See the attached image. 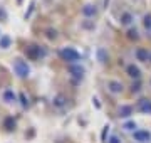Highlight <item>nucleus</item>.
I'll return each mask as SVG.
<instances>
[{"mask_svg": "<svg viewBox=\"0 0 151 143\" xmlns=\"http://www.w3.org/2000/svg\"><path fill=\"white\" fill-rule=\"evenodd\" d=\"M59 56H60V59L65 61L69 66L70 64H77V61L81 59V54H79L74 47H62V49L59 51Z\"/></svg>", "mask_w": 151, "mask_h": 143, "instance_id": "2", "label": "nucleus"}, {"mask_svg": "<svg viewBox=\"0 0 151 143\" xmlns=\"http://www.w3.org/2000/svg\"><path fill=\"white\" fill-rule=\"evenodd\" d=\"M133 113H134V108L131 105H121L119 106V111H118V116L119 118H129Z\"/></svg>", "mask_w": 151, "mask_h": 143, "instance_id": "12", "label": "nucleus"}, {"mask_svg": "<svg viewBox=\"0 0 151 143\" xmlns=\"http://www.w3.org/2000/svg\"><path fill=\"white\" fill-rule=\"evenodd\" d=\"M108 143H123V142H121V140H119V138L116 136V135H113V136H111V138L108 140Z\"/></svg>", "mask_w": 151, "mask_h": 143, "instance_id": "28", "label": "nucleus"}, {"mask_svg": "<svg viewBox=\"0 0 151 143\" xmlns=\"http://www.w3.org/2000/svg\"><path fill=\"white\" fill-rule=\"evenodd\" d=\"M133 138H134V142L138 143H150L151 142V133L148 130H136L133 133Z\"/></svg>", "mask_w": 151, "mask_h": 143, "instance_id": "5", "label": "nucleus"}, {"mask_svg": "<svg viewBox=\"0 0 151 143\" xmlns=\"http://www.w3.org/2000/svg\"><path fill=\"white\" fill-rule=\"evenodd\" d=\"M96 56H97V61L101 62V64H106L109 61V54H108V51L104 49V47H99V49L96 51Z\"/></svg>", "mask_w": 151, "mask_h": 143, "instance_id": "13", "label": "nucleus"}, {"mask_svg": "<svg viewBox=\"0 0 151 143\" xmlns=\"http://www.w3.org/2000/svg\"><path fill=\"white\" fill-rule=\"evenodd\" d=\"M134 57L139 62H148V61H151V52L146 47H138L134 51Z\"/></svg>", "mask_w": 151, "mask_h": 143, "instance_id": "7", "label": "nucleus"}, {"mask_svg": "<svg viewBox=\"0 0 151 143\" xmlns=\"http://www.w3.org/2000/svg\"><path fill=\"white\" fill-rule=\"evenodd\" d=\"M136 108H138L141 113H145V115H151V99H148V98L139 99L138 105H136Z\"/></svg>", "mask_w": 151, "mask_h": 143, "instance_id": "8", "label": "nucleus"}, {"mask_svg": "<svg viewBox=\"0 0 151 143\" xmlns=\"http://www.w3.org/2000/svg\"><path fill=\"white\" fill-rule=\"evenodd\" d=\"M128 39H131V40H138V39H139V32H138V29L131 27L129 30H128Z\"/></svg>", "mask_w": 151, "mask_h": 143, "instance_id": "21", "label": "nucleus"}, {"mask_svg": "<svg viewBox=\"0 0 151 143\" xmlns=\"http://www.w3.org/2000/svg\"><path fill=\"white\" fill-rule=\"evenodd\" d=\"M108 89L111 91L113 94H119V93H123V83L121 81H116V79H111V81H108Z\"/></svg>", "mask_w": 151, "mask_h": 143, "instance_id": "10", "label": "nucleus"}, {"mask_svg": "<svg viewBox=\"0 0 151 143\" xmlns=\"http://www.w3.org/2000/svg\"><path fill=\"white\" fill-rule=\"evenodd\" d=\"M0 20H7V10L4 7H0Z\"/></svg>", "mask_w": 151, "mask_h": 143, "instance_id": "27", "label": "nucleus"}, {"mask_svg": "<svg viewBox=\"0 0 151 143\" xmlns=\"http://www.w3.org/2000/svg\"><path fill=\"white\" fill-rule=\"evenodd\" d=\"M19 101H20V105H22V108H29V98L25 96V93H20L19 94Z\"/></svg>", "mask_w": 151, "mask_h": 143, "instance_id": "22", "label": "nucleus"}, {"mask_svg": "<svg viewBox=\"0 0 151 143\" xmlns=\"http://www.w3.org/2000/svg\"><path fill=\"white\" fill-rule=\"evenodd\" d=\"M52 105L60 110V108H64V106L67 105V98H65L64 94H57V96L54 98V101H52Z\"/></svg>", "mask_w": 151, "mask_h": 143, "instance_id": "14", "label": "nucleus"}, {"mask_svg": "<svg viewBox=\"0 0 151 143\" xmlns=\"http://www.w3.org/2000/svg\"><path fill=\"white\" fill-rule=\"evenodd\" d=\"M123 128H124V130H128V131H133V133H134L136 128H138V125H136L134 120H129V121H126V123L123 125Z\"/></svg>", "mask_w": 151, "mask_h": 143, "instance_id": "20", "label": "nucleus"}, {"mask_svg": "<svg viewBox=\"0 0 151 143\" xmlns=\"http://www.w3.org/2000/svg\"><path fill=\"white\" fill-rule=\"evenodd\" d=\"M12 44V39L9 35H0V49H9Z\"/></svg>", "mask_w": 151, "mask_h": 143, "instance_id": "16", "label": "nucleus"}, {"mask_svg": "<svg viewBox=\"0 0 151 143\" xmlns=\"http://www.w3.org/2000/svg\"><path fill=\"white\" fill-rule=\"evenodd\" d=\"M14 71H15V74L20 77V79H25V77H29V74H30V67H29V64L24 59L17 57V59H14Z\"/></svg>", "mask_w": 151, "mask_h": 143, "instance_id": "3", "label": "nucleus"}, {"mask_svg": "<svg viewBox=\"0 0 151 143\" xmlns=\"http://www.w3.org/2000/svg\"><path fill=\"white\" fill-rule=\"evenodd\" d=\"M126 74L129 77H133L134 81H138L141 77V69L136 66V64H128V66H126Z\"/></svg>", "mask_w": 151, "mask_h": 143, "instance_id": "9", "label": "nucleus"}, {"mask_svg": "<svg viewBox=\"0 0 151 143\" xmlns=\"http://www.w3.org/2000/svg\"><path fill=\"white\" fill-rule=\"evenodd\" d=\"M45 35H47V39L54 40V39H57V30L55 29H45Z\"/></svg>", "mask_w": 151, "mask_h": 143, "instance_id": "23", "label": "nucleus"}, {"mask_svg": "<svg viewBox=\"0 0 151 143\" xmlns=\"http://www.w3.org/2000/svg\"><path fill=\"white\" fill-rule=\"evenodd\" d=\"M139 91H141V81L138 79V81H134L131 84V93L134 94V93H139Z\"/></svg>", "mask_w": 151, "mask_h": 143, "instance_id": "24", "label": "nucleus"}, {"mask_svg": "<svg viewBox=\"0 0 151 143\" xmlns=\"http://www.w3.org/2000/svg\"><path fill=\"white\" fill-rule=\"evenodd\" d=\"M133 22H134V15H133L131 12L124 10L123 14H121V17H119V24H121V25H126V27H129Z\"/></svg>", "mask_w": 151, "mask_h": 143, "instance_id": "11", "label": "nucleus"}, {"mask_svg": "<svg viewBox=\"0 0 151 143\" xmlns=\"http://www.w3.org/2000/svg\"><path fill=\"white\" fill-rule=\"evenodd\" d=\"M17 2H19V4H22V0H17Z\"/></svg>", "mask_w": 151, "mask_h": 143, "instance_id": "30", "label": "nucleus"}, {"mask_svg": "<svg viewBox=\"0 0 151 143\" xmlns=\"http://www.w3.org/2000/svg\"><path fill=\"white\" fill-rule=\"evenodd\" d=\"M94 27H96V22H94V20H91V19H86V20H82V22H81V29L92 30Z\"/></svg>", "mask_w": 151, "mask_h": 143, "instance_id": "19", "label": "nucleus"}, {"mask_svg": "<svg viewBox=\"0 0 151 143\" xmlns=\"http://www.w3.org/2000/svg\"><path fill=\"white\" fill-rule=\"evenodd\" d=\"M81 14L86 19H94V17L97 15V7L94 5V4H86V5L81 7Z\"/></svg>", "mask_w": 151, "mask_h": 143, "instance_id": "6", "label": "nucleus"}, {"mask_svg": "<svg viewBox=\"0 0 151 143\" xmlns=\"http://www.w3.org/2000/svg\"><path fill=\"white\" fill-rule=\"evenodd\" d=\"M34 7H35V2H30V7H29V10L25 12V19H29V17H30V14L34 12Z\"/></svg>", "mask_w": 151, "mask_h": 143, "instance_id": "26", "label": "nucleus"}, {"mask_svg": "<svg viewBox=\"0 0 151 143\" xmlns=\"http://www.w3.org/2000/svg\"><path fill=\"white\" fill-rule=\"evenodd\" d=\"M24 52L27 56V59H30V61H39L40 57L47 56V51L44 49L42 46H37V44H29Z\"/></svg>", "mask_w": 151, "mask_h": 143, "instance_id": "1", "label": "nucleus"}, {"mask_svg": "<svg viewBox=\"0 0 151 143\" xmlns=\"http://www.w3.org/2000/svg\"><path fill=\"white\" fill-rule=\"evenodd\" d=\"M15 118L14 116H5V120H4V128H5L7 131H12V130H15Z\"/></svg>", "mask_w": 151, "mask_h": 143, "instance_id": "15", "label": "nucleus"}, {"mask_svg": "<svg viewBox=\"0 0 151 143\" xmlns=\"http://www.w3.org/2000/svg\"><path fill=\"white\" fill-rule=\"evenodd\" d=\"M4 101H5V103H14V101H15V94H14L12 89H5V91H4Z\"/></svg>", "mask_w": 151, "mask_h": 143, "instance_id": "18", "label": "nucleus"}, {"mask_svg": "<svg viewBox=\"0 0 151 143\" xmlns=\"http://www.w3.org/2000/svg\"><path fill=\"white\" fill-rule=\"evenodd\" d=\"M92 103H94V106H96L97 110L101 108V103H99V99H97V98H92Z\"/></svg>", "mask_w": 151, "mask_h": 143, "instance_id": "29", "label": "nucleus"}, {"mask_svg": "<svg viewBox=\"0 0 151 143\" xmlns=\"http://www.w3.org/2000/svg\"><path fill=\"white\" fill-rule=\"evenodd\" d=\"M108 133H109V125H106V126L103 128V133H101V140H103V142H106V138H108Z\"/></svg>", "mask_w": 151, "mask_h": 143, "instance_id": "25", "label": "nucleus"}, {"mask_svg": "<svg viewBox=\"0 0 151 143\" xmlns=\"http://www.w3.org/2000/svg\"><path fill=\"white\" fill-rule=\"evenodd\" d=\"M84 72H86V69L81 66V64H70L69 66V74L72 76V79H74V83H79L82 77H84Z\"/></svg>", "mask_w": 151, "mask_h": 143, "instance_id": "4", "label": "nucleus"}, {"mask_svg": "<svg viewBox=\"0 0 151 143\" xmlns=\"http://www.w3.org/2000/svg\"><path fill=\"white\" fill-rule=\"evenodd\" d=\"M143 27H145L146 32H151V14L143 15Z\"/></svg>", "mask_w": 151, "mask_h": 143, "instance_id": "17", "label": "nucleus"}]
</instances>
